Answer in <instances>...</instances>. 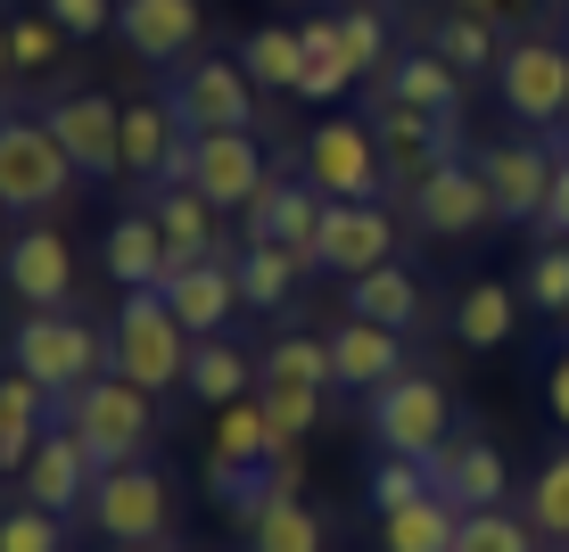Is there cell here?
<instances>
[{
  "instance_id": "6da1fadb",
  "label": "cell",
  "mask_w": 569,
  "mask_h": 552,
  "mask_svg": "<svg viewBox=\"0 0 569 552\" xmlns=\"http://www.w3.org/2000/svg\"><path fill=\"white\" fill-rule=\"evenodd\" d=\"M190 330L182 313L166 305V289H124V305H116V330H108V371L132 388H149V397H166V388H182L190 371Z\"/></svg>"
},
{
  "instance_id": "7a4b0ae2",
  "label": "cell",
  "mask_w": 569,
  "mask_h": 552,
  "mask_svg": "<svg viewBox=\"0 0 569 552\" xmlns=\"http://www.w3.org/2000/svg\"><path fill=\"white\" fill-rule=\"evenodd\" d=\"M58 421L83 438V453L100 470L149 462V445H157V397L132 388V380H116V371H100V380L74 388V397H58Z\"/></svg>"
},
{
  "instance_id": "3957f363",
  "label": "cell",
  "mask_w": 569,
  "mask_h": 552,
  "mask_svg": "<svg viewBox=\"0 0 569 552\" xmlns=\"http://www.w3.org/2000/svg\"><path fill=\"white\" fill-rule=\"evenodd\" d=\"M9 363L26 371V380H42L50 397H74V388H91L108 371V339L74 305H50V313H26V322L9 330Z\"/></svg>"
},
{
  "instance_id": "277c9868",
  "label": "cell",
  "mask_w": 569,
  "mask_h": 552,
  "mask_svg": "<svg viewBox=\"0 0 569 552\" xmlns=\"http://www.w3.org/2000/svg\"><path fill=\"white\" fill-rule=\"evenodd\" d=\"M74 182H83V165L67 157V141L42 116H0V207L50 214V207H67Z\"/></svg>"
},
{
  "instance_id": "5b68a950",
  "label": "cell",
  "mask_w": 569,
  "mask_h": 552,
  "mask_svg": "<svg viewBox=\"0 0 569 552\" xmlns=\"http://www.w3.org/2000/svg\"><path fill=\"white\" fill-rule=\"evenodd\" d=\"M306 182L322 190L330 207H380V190H388L380 132H371V124H347V116L313 124V132H306Z\"/></svg>"
},
{
  "instance_id": "8992f818",
  "label": "cell",
  "mask_w": 569,
  "mask_h": 552,
  "mask_svg": "<svg viewBox=\"0 0 569 552\" xmlns=\"http://www.w3.org/2000/svg\"><path fill=\"white\" fill-rule=\"evenodd\" d=\"M496 91H503V108H512V124L561 132L569 124V50L553 33H520V42L496 58Z\"/></svg>"
},
{
  "instance_id": "52a82bcc",
  "label": "cell",
  "mask_w": 569,
  "mask_h": 552,
  "mask_svg": "<svg viewBox=\"0 0 569 552\" xmlns=\"http://www.w3.org/2000/svg\"><path fill=\"white\" fill-rule=\"evenodd\" d=\"M371 438L380 453H446L455 445V397L429 371H397L388 388H371Z\"/></svg>"
},
{
  "instance_id": "ba28073f",
  "label": "cell",
  "mask_w": 569,
  "mask_h": 552,
  "mask_svg": "<svg viewBox=\"0 0 569 552\" xmlns=\"http://www.w3.org/2000/svg\"><path fill=\"white\" fill-rule=\"evenodd\" d=\"M83 520H91V536H108L116 552L157 544V536H166V520H173V486H166V470H149V462L100 470V486H91Z\"/></svg>"
},
{
  "instance_id": "9c48e42d",
  "label": "cell",
  "mask_w": 569,
  "mask_h": 552,
  "mask_svg": "<svg viewBox=\"0 0 569 552\" xmlns=\"http://www.w3.org/2000/svg\"><path fill=\"white\" fill-rule=\"evenodd\" d=\"M166 100L190 132H257V74L240 58H190Z\"/></svg>"
},
{
  "instance_id": "30bf717a",
  "label": "cell",
  "mask_w": 569,
  "mask_h": 552,
  "mask_svg": "<svg viewBox=\"0 0 569 552\" xmlns=\"http://www.w3.org/2000/svg\"><path fill=\"white\" fill-rule=\"evenodd\" d=\"M42 124L67 141V157L83 165V182H116L124 173V108L108 91H58L42 108Z\"/></svg>"
},
{
  "instance_id": "8fae6325",
  "label": "cell",
  "mask_w": 569,
  "mask_h": 552,
  "mask_svg": "<svg viewBox=\"0 0 569 552\" xmlns=\"http://www.w3.org/2000/svg\"><path fill=\"white\" fill-rule=\"evenodd\" d=\"M0 281H9V298L26 313L74 305V248H67V231H58L50 214H33V223L9 240V255H0Z\"/></svg>"
},
{
  "instance_id": "7c38bea8",
  "label": "cell",
  "mask_w": 569,
  "mask_h": 552,
  "mask_svg": "<svg viewBox=\"0 0 569 552\" xmlns=\"http://www.w3.org/2000/svg\"><path fill=\"white\" fill-rule=\"evenodd\" d=\"M272 182L264 173V149H257V132H190V190L223 214V207H257V190Z\"/></svg>"
},
{
  "instance_id": "4fadbf2b",
  "label": "cell",
  "mask_w": 569,
  "mask_h": 552,
  "mask_svg": "<svg viewBox=\"0 0 569 552\" xmlns=\"http://www.w3.org/2000/svg\"><path fill=\"white\" fill-rule=\"evenodd\" d=\"M124 173L141 182V207H149V190L190 182V124L173 116V100H132L124 108Z\"/></svg>"
},
{
  "instance_id": "5bb4252c",
  "label": "cell",
  "mask_w": 569,
  "mask_h": 552,
  "mask_svg": "<svg viewBox=\"0 0 569 552\" xmlns=\"http://www.w3.org/2000/svg\"><path fill=\"white\" fill-rule=\"evenodd\" d=\"M91 486H100V462L83 453V438H74L67 421H58L50 438L33 445V462L17 470V495H26V503H42V511H58V520H83Z\"/></svg>"
},
{
  "instance_id": "9a60e30c",
  "label": "cell",
  "mask_w": 569,
  "mask_h": 552,
  "mask_svg": "<svg viewBox=\"0 0 569 552\" xmlns=\"http://www.w3.org/2000/svg\"><path fill=\"white\" fill-rule=\"evenodd\" d=\"M413 223L429 240H470L479 223H496V190H487V173L455 157V165H438L429 182H413Z\"/></svg>"
},
{
  "instance_id": "2e32d148",
  "label": "cell",
  "mask_w": 569,
  "mask_h": 552,
  "mask_svg": "<svg viewBox=\"0 0 569 552\" xmlns=\"http://www.w3.org/2000/svg\"><path fill=\"white\" fill-rule=\"evenodd\" d=\"M553 165H561V149H545V141H487L479 173L496 190V223H537L545 190H553Z\"/></svg>"
},
{
  "instance_id": "e0dca14e",
  "label": "cell",
  "mask_w": 569,
  "mask_h": 552,
  "mask_svg": "<svg viewBox=\"0 0 569 552\" xmlns=\"http://www.w3.org/2000/svg\"><path fill=\"white\" fill-rule=\"evenodd\" d=\"M116 33H124V50L141 58V67H190V50H199V33H207V9L199 0H124V9H116Z\"/></svg>"
},
{
  "instance_id": "ac0fdd59",
  "label": "cell",
  "mask_w": 569,
  "mask_h": 552,
  "mask_svg": "<svg viewBox=\"0 0 569 552\" xmlns=\"http://www.w3.org/2000/svg\"><path fill=\"white\" fill-rule=\"evenodd\" d=\"M397 264V214L388 207H322V240H313V272H371Z\"/></svg>"
},
{
  "instance_id": "d6986e66",
  "label": "cell",
  "mask_w": 569,
  "mask_h": 552,
  "mask_svg": "<svg viewBox=\"0 0 569 552\" xmlns=\"http://www.w3.org/2000/svg\"><path fill=\"white\" fill-rule=\"evenodd\" d=\"M322 190L313 182H272L257 190V207H248V240H272V248H289V255H306V272H313V240H322Z\"/></svg>"
},
{
  "instance_id": "ffe728a7",
  "label": "cell",
  "mask_w": 569,
  "mask_h": 552,
  "mask_svg": "<svg viewBox=\"0 0 569 552\" xmlns=\"http://www.w3.org/2000/svg\"><path fill=\"white\" fill-rule=\"evenodd\" d=\"M438 495L455 511H503L512 503V462H503L487 438H455L438 453Z\"/></svg>"
},
{
  "instance_id": "44dd1931",
  "label": "cell",
  "mask_w": 569,
  "mask_h": 552,
  "mask_svg": "<svg viewBox=\"0 0 569 552\" xmlns=\"http://www.w3.org/2000/svg\"><path fill=\"white\" fill-rule=\"evenodd\" d=\"M157 289H166V305L182 313L190 339H223L231 313H240V281H231V255H214V264H199V272H166Z\"/></svg>"
},
{
  "instance_id": "7402d4cb",
  "label": "cell",
  "mask_w": 569,
  "mask_h": 552,
  "mask_svg": "<svg viewBox=\"0 0 569 552\" xmlns=\"http://www.w3.org/2000/svg\"><path fill=\"white\" fill-rule=\"evenodd\" d=\"M330 371H339V388H388L405 371V330H380V322H356L347 313L339 330H330Z\"/></svg>"
},
{
  "instance_id": "603a6c76",
  "label": "cell",
  "mask_w": 569,
  "mask_h": 552,
  "mask_svg": "<svg viewBox=\"0 0 569 552\" xmlns=\"http://www.w3.org/2000/svg\"><path fill=\"white\" fill-rule=\"evenodd\" d=\"M50 412H58V397H50V388L42 380H26V371H0V462H9V470H26L33 462V445H42L50 438Z\"/></svg>"
},
{
  "instance_id": "cb8c5ba5",
  "label": "cell",
  "mask_w": 569,
  "mask_h": 552,
  "mask_svg": "<svg viewBox=\"0 0 569 552\" xmlns=\"http://www.w3.org/2000/svg\"><path fill=\"white\" fill-rule=\"evenodd\" d=\"M100 255H108V281H124V289H157V281H166V223H157L149 207L116 214Z\"/></svg>"
},
{
  "instance_id": "d4e9b609",
  "label": "cell",
  "mask_w": 569,
  "mask_h": 552,
  "mask_svg": "<svg viewBox=\"0 0 569 552\" xmlns=\"http://www.w3.org/2000/svg\"><path fill=\"white\" fill-rule=\"evenodd\" d=\"M371 83H380L388 100H405V108H429V116H462V74L446 67L438 50H397V67H388V74H371Z\"/></svg>"
},
{
  "instance_id": "484cf974",
  "label": "cell",
  "mask_w": 569,
  "mask_h": 552,
  "mask_svg": "<svg viewBox=\"0 0 569 552\" xmlns=\"http://www.w3.org/2000/svg\"><path fill=\"white\" fill-rule=\"evenodd\" d=\"M347 313L413 339V322H421V281H413L405 264H371V272H356V281H347Z\"/></svg>"
},
{
  "instance_id": "4316f807",
  "label": "cell",
  "mask_w": 569,
  "mask_h": 552,
  "mask_svg": "<svg viewBox=\"0 0 569 552\" xmlns=\"http://www.w3.org/2000/svg\"><path fill=\"white\" fill-rule=\"evenodd\" d=\"M520 330V289H503V281H470L462 298H455V339L470 354H496L503 339Z\"/></svg>"
},
{
  "instance_id": "83f0119b",
  "label": "cell",
  "mask_w": 569,
  "mask_h": 552,
  "mask_svg": "<svg viewBox=\"0 0 569 552\" xmlns=\"http://www.w3.org/2000/svg\"><path fill=\"white\" fill-rule=\"evenodd\" d=\"M182 388H190L199 404H214V412H223V404L257 397V363H248V354L231 347V339H199V347H190V371H182Z\"/></svg>"
},
{
  "instance_id": "f1b7e54d",
  "label": "cell",
  "mask_w": 569,
  "mask_h": 552,
  "mask_svg": "<svg viewBox=\"0 0 569 552\" xmlns=\"http://www.w3.org/2000/svg\"><path fill=\"white\" fill-rule=\"evenodd\" d=\"M298 272H306V255H289V248H272V240H248L240 255H231L240 305H257V313H281L289 289H298Z\"/></svg>"
},
{
  "instance_id": "f546056e",
  "label": "cell",
  "mask_w": 569,
  "mask_h": 552,
  "mask_svg": "<svg viewBox=\"0 0 569 552\" xmlns=\"http://www.w3.org/2000/svg\"><path fill=\"white\" fill-rule=\"evenodd\" d=\"M240 67L257 74V91H298L306 83V33L298 26H257L240 42Z\"/></svg>"
},
{
  "instance_id": "4dcf8cb0",
  "label": "cell",
  "mask_w": 569,
  "mask_h": 552,
  "mask_svg": "<svg viewBox=\"0 0 569 552\" xmlns=\"http://www.w3.org/2000/svg\"><path fill=\"white\" fill-rule=\"evenodd\" d=\"M455 528H462L455 503H446V495H421V503L388 511L380 536H388V552H455Z\"/></svg>"
},
{
  "instance_id": "1f68e13d",
  "label": "cell",
  "mask_w": 569,
  "mask_h": 552,
  "mask_svg": "<svg viewBox=\"0 0 569 552\" xmlns=\"http://www.w3.org/2000/svg\"><path fill=\"white\" fill-rule=\"evenodd\" d=\"M306 83L298 100H347V83H356V67H347V42H339V17H306Z\"/></svg>"
},
{
  "instance_id": "d6a6232c",
  "label": "cell",
  "mask_w": 569,
  "mask_h": 552,
  "mask_svg": "<svg viewBox=\"0 0 569 552\" xmlns=\"http://www.w3.org/2000/svg\"><path fill=\"white\" fill-rule=\"evenodd\" d=\"M257 388H339V371H330V339H272L264 363H257Z\"/></svg>"
},
{
  "instance_id": "836d02e7",
  "label": "cell",
  "mask_w": 569,
  "mask_h": 552,
  "mask_svg": "<svg viewBox=\"0 0 569 552\" xmlns=\"http://www.w3.org/2000/svg\"><path fill=\"white\" fill-rule=\"evenodd\" d=\"M264 453H272V429H264V404H257V397H240V404L214 412V453H207V462L264 470Z\"/></svg>"
},
{
  "instance_id": "e575fe53",
  "label": "cell",
  "mask_w": 569,
  "mask_h": 552,
  "mask_svg": "<svg viewBox=\"0 0 569 552\" xmlns=\"http://www.w3.org/2000/svg\"><path fill=\"white\" fill-rule=\"evenodd\" d=\"M429 50H438L455 74H487V67L503 58V50H496V26H487V17H470V9H446L438 26H429Z\"/></svg>"
},
{
  "instance_id": "d590c367",
  "label": "cell",
  "mask_w": 569,
  "mask_h": 552,
  "mask_svg": "<svg viewBox=\"0 0 569 552\" xmlns=\"http://www.w3.org/2000/svg\"><path fill=\"white\" fill-rule=\"evenodd\" d=\"M421 495H438V453H380V470H371V511H405V503H421Z\"/></svg>"
},
{
  "instance_id": "8d00e7d4",
  "label": "cell",
  "mask_w": 569,
  "mask_h": 552,
  "mask_svg": "<svg viewBox=\"0 0 569 552\" xmlns=\"http://www.w3.org/2000/svg\"><path fill=\"white\" fill-rule=\"evenodd\" d=\"M528 528H537V536L545 544H561L569 536V445H553V453H545V470H537V479H528Z\"/></svg>"
},
{
  "instance_id": "74e56055",
  "label": "cell",
  "mask_w": 569,
  "mask_h": 552,
  "mask_svg": "<svg viewBox=\"0 0 569 552\" xmlns=\"http://www.w3.org/2000/svg\"><path fill=\"white\" fill-rule=\"evenodd\" d=\"M339 42L356 74H388L397 67V33H388V9H339Z\"/></svg>"
},
{
  "instance_id": "f35d334b",
  "label": "cell",
  "mask_w": 569,
  "mask_h": 552,
  "mask_svg": "<svg viewBox=\"0 0 569 552\" xmlns=\"http://www.w3.org/2000/svg\"><path fill=\"white\" fill-rule=\"evenodd\" d=\"M520 298L537 313H561L569 322V240H545L537 231V255H528V272H520Z\"/></svg>"
},
{
  "instance_id": "ab89813d",
  "label": "cell",
  "mask_w": 569,
  "mask_h": 552,
  "mask_svg": "<svg viewBox=\"0 0 569 552\" xmlns=\"http://www.w3.org/2000/svg\"><path fill=\"white\" fill-rule=\"evenodd\" d=\"M455 552H537V528L528 511H462Z\"/></svg>"
},
{
  "instance_id": "60d3db41",
  "label": "cell",
  "mask_w": 569,
  "mask_h": 552,
  "mask_svg": "<svg viewBox=\"0 0 569 552\" xmlns=\"http://www.w3.org/2000/svg\"><path fill=\"white\" fill-rule=\"evenodd\" d=\"M248 552H322V520L306 503H272L257 528H248Z\"/></svg>"
},
{
  "instance_id": "b9f144b4",
  "label": "cell",
  "mask_w": 569,
  "mask_h": 552,
  "mask_svg": "<svg viewBox=\"0 0 569 552\" xmlns=\"http://www.w3.org/2000/svg\"><path fill=\"white\" fill-rule=\"evenodd\" d=\"M0 552H67V520L17 495L9 511H0Z\"/></svg>"
},
{
  "instance_id": "7bdbcfd3",
  "label": "cell",
  "mask_w": 569,
  "mask_h": 552,
  "mask_svg": "<svg viewBox=\"0 0 569 552\" xmlns=\"http://www.w3.org/2000/svg\"><path fill=\"white\" fill-rule=\"evenodd\" d=\"M58 50H67V26H58V17H17L9 26V67L17 74H50Z\"/></svg>"
},
{
  "instance_id": "ee69618b",
  "label": "cell",
  "mask_w": 569,
  "mask_h": 552,
  "mask_svg": "<svg viewBox=\"0 0 569 552\" xmlns=\"http://www.w3.org/2000/svg\"><path fill=\"white\" fill-rule=\"evenodd\" d=\"M257 404H264L272 445H281V438H306V429L322 421V397H313V388H257Z\"/></svg>"
},
{
  "instance_id": "f6af8a7d",
  "label": "cell",
  "mask_w": 569,
  "mask_h": 552,
  "mask_svg": "<svg viewBox=\"0 0 569 552\" xmlns=\"http://www.w3.org/2000/svg\"><path fill=\"white\" fill-rule=\"evenodd\" d=\"M116 9H124V0H42V17H58V26H67V33H83V42L116 26Z\"/></svg>"
},
{
  "instance_id": "bcb514c9",
  "label": "cell",
  "mask_w": 569,
  "mask_h": 552,
  "mask_svg": "<svg viewBox=\"0 0 569 552\" xmlns=\"http://www.w3.org/2000/svg\"><path fill=\"white\" fill-rule=\"evenodd\" d=\"M537 231H545V240H569V149H561V165H553V190H545Z\"/></svg>"
},
{
  "instance_id": "7dc6e473",
  "label": "cell",
  "mask_w": 569,
  "mask_h": 552,
  "mask_svg": "<svg viewBox=\"0 0 569 552\" xmlns=\"http://www.w3.org/2000/svg\"><path fill=\"white\" fill-rule=\"evenodd\" d=\"M537 388H545V412H553V421L569 429V347L553 354V363H545V380H537Z\"/></svg>"
},
{
  "instance_id": "c3c4849f",
  "label": "cell",
  "mask_w": 569,
  "mask_h": 552,
  "mask_svg": "<svg viewBox=\"0 0 569 552\" xmlns=\"http://www.w3.org/2000/svg\"><path fill=\"white\" fill-rule=\"evenodd\" d=\"M455 9H470V17H496V9H503V0H455Z\"/></svg>"
},
{
  "instance_id": "681fc988",
  "label": "cell",
  "mask_w": 569,
  "mask_h": 552,
  "mask_svg": "<svg viewBox=\"0 0 569 552\" xmlns=\"http://www.w3.org/2000/svg\"><path fill=\"white\" fill-rule=\"evenodd\" d=\"M9 74H17V67H9V26H0V83H9Z\"/></svg>"
},
{
  "instance_id": "f907efd6",
  "label": "cell",
  "mask_w": 569,
  "mask_h": 552,
  "mask_svg": "<svg viewBox=\"0 0 569 552\" xmlns=\"http://www.w3.org/2000/svg\"><path fill=\"white\" fill-rule=\"evenodd\" d=\"M0 255H9V207H0Z\"/></svg>"
},
{
  "instance_id": "816d5d0a",
  "label": "cell",
  "mask_w": 569,
  "mask_h": 552,
  "mask_svg": "<svg viewBox=\"0 0 569 552\" xmlns=\"http://www.w3.org/2000/svg\"><path fill=\"white\" fill-rule=\"evenodd\" d=\"M132 552H173V544H166V536H157V544H132Z\"/></svg>"
},
{
  "instance_id": "f5cc1de1",
  "label": "cell",
  "mask_w": 569,
  "mask_h": 552,
  "mask_svg": "<svg viewBox=\"0 0 569 552\" xmlns=\"http://www.w3.org/2000/svg\"><path fill=\"white\" fill-rule=\"evenodd\" d=\"M347 9H388V0H347Z\"/></svg>"
},
{
  "instance_id": "db71d44e",
  "label": "cell",
  "mask_w": 569,
  "mask_h": 552,
  "mask_svg": "<svg viewBox=\"0 0 569 552\" xmlns=\"http://www.w3.org/2000/svg\"><path fill=\"white\" fill-rule=\"evenodd\" d=\"M553 552H569V536H561V544H553Z\"/></svg>"
},
{
  "instance_id": "11a10c76",
  "label": "cell",
  "mask_w": 569,
  "mask_h": 552,
  "mask_svg": "<svg viewBox=\"0 0 569 552\" xmlns=\"http://www.w3.org/2000/svg\"><path fill=\"white\" fill-rule=\"evenodd\" d=\"M0 470H9V462H0Z\"/></svg>"
},
{
  "instance_id": "9f6ffc18",
  "label": "cell",
  "mask_w": 569,
  "mask_h": 552,
  "mask_svg": "<svg viewBox=\"0 0 569 552\" xmlns=\"http://www.w3.org/2000/svg\"><path fill=\"white\" fill-rule=\"evenodd\" d=\"M561 347H569V339H561Z\"/></svg>"
}]
</instances>
